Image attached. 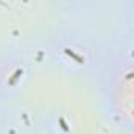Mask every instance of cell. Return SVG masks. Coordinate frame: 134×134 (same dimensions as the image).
Instances as JSON below:
<instances>
[{
  "label": "cell",
  "instance_id": "2",
  "mask_svg": "<svg viewBox=\"0 0 134 134\" xmlns=\"http://www.w3.org/2000/svg\"><path fill=\"white\" fill-rule=\"evenodd\" d=\"M2 125H3V109L0 106V131H2Z\"/></svg>",
  "mask_w": 134,
  "mask_h": 134
},
{
  "label": "cell",
  "instance_id": "1",
  "mask_svg": "<svg viewBox=\"0 0 134 134\" xmlns=\"http://www.w3.org/2000/svg\"><path fill=\"white\" fill-rule=\"evenodd\" d=\"M101 92L114 123L131 131L134 125V63L131 54L120 52L106 65Z\"/></svg>",
  "mask_w": 134,
  "mask_h": 134
}]
</instances>
